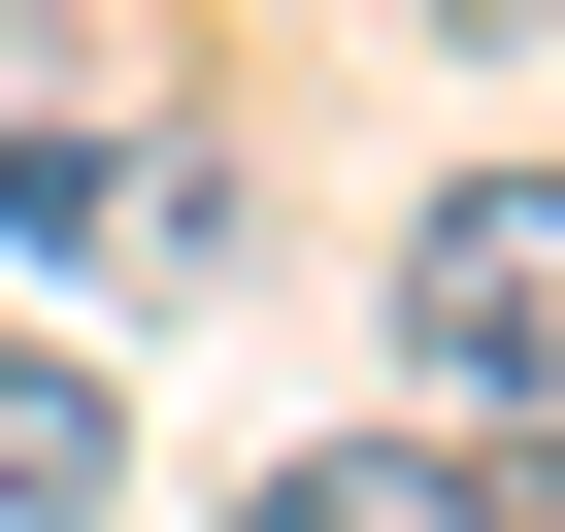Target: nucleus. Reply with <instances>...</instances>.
<instances>
[{"label":"nucleus","mask_w":565,"mask_h":532,"mask_svg":"<svg viewBox=\"0 0 565 532\" xmlns=\"http://www.w3.org/2000/svg\"><path fill=\"white\" fill-rule=\"evenodd\" d=\"M233 532H499V466L466 433H333V466H266Z\"/></svg>","instance_id":"nucleus-3"},{"label":"nucleus","mask_w":565,"mask_h":532,"mask_svg":"<svg viewBox=\"0 0 565 532\" xmlns=\"http://www.w3.org/2000/svg\"><path fill=\"white\" fill-rule=\"evenodd\" d=\"M0 532H100V366L0 333Z\"/></svg>","instance_id":"nucleus-4"},{"label":"nucleus","mask_w":565,"mask_h":532,"mask_svg":"<svg viewBox=\"0 0 565 532\" xmlns=\"http://www.w3.org/2000/svg\"><path fill=\"white\" fill-rule=\"evenodd\" d=\"M0 233H34V266H200V200L134 134H0Z\"/></svg>","instance_id":"nucleus-2"},{"label":"nucleus","mask_w":565,"mask_h":532,"mask_svg":"<svg viewBox=\"0 0 565 532\" xmlns=\"http://www.w3.org/2000/svg\"><path fill=\"white\" fill-rule=\"evenodd\" d=\"M399 366H433L466 433H565V167H466V200L399 233Z\"/></svg>","instance_id":"nucleus-1"}]
</instances>
